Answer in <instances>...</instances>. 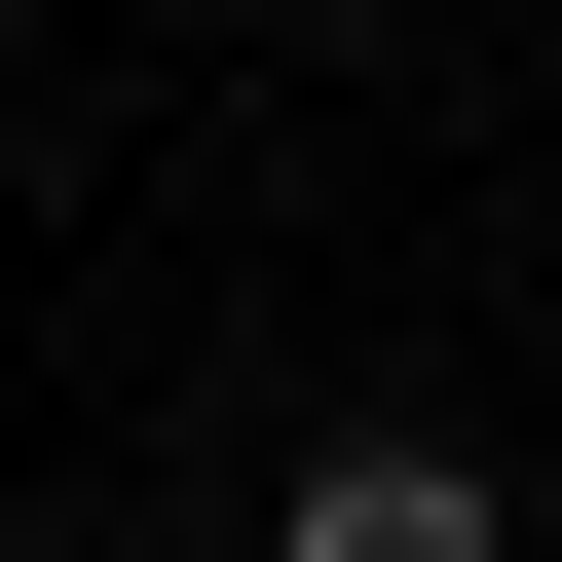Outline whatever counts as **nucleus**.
Listing matches in <instances>:
<instances>
[{
    "mask_svg": "<svg viewBox=\"0 0 562 562\" xmlns=\"http://www.w3.org/2000/svg\"><path fill=\"white\" fill-rule=\"evenodd\" d=\"M262 562H525L450 450H301V487H262Z\"/></svg>",
    "mask_w": 562,
    "mask_h": 562,
    "instance_id": "nucleus-1",
    "label": "nucleus"
}]
</instances>
